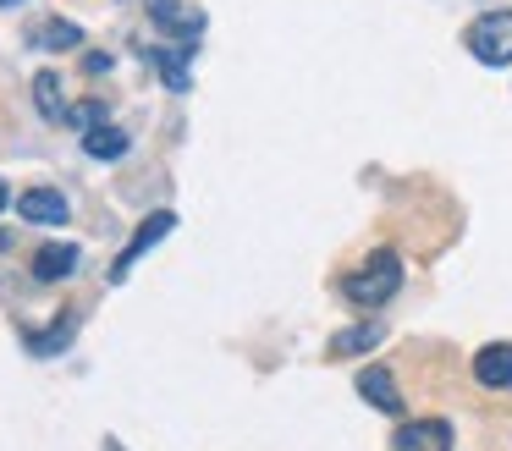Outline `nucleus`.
I'll return each instance as SVG.
<instances>
[{"instance_id": "ddd939ff", "label": "nucleus", "mask_w": 512, "mask_h": 451, "mask_svg": "<svg viewBox=\"0 0 512 451\" xmlns=\"http://www.w3.org/2000/svg\"><path fill=\"white\" fill-rule=\"evenodd\" d=\"M83 149H89L94 160H122V154H127V132L111 127V121H100V127L83 132Z\"/></svg>"}, {"instance_id": "a211bd4d", "label": "nucleus", "mask_w": 512, "mask_h": 451, "mask_svg": "<svg viewBox=\"0 0 512 451\" xmlns=\"http://www.w3.org/2000/svg\"><path fill=\"white\" fill-rule=\"evenodd\" d=\"M6 204H12V193H6V182H0V209H6Z\"/></svg>"}, {"instance_id": "9d476101", "label": "nucleus", "mask_w": 512, "mask_h": 451, "mask_svg": "<svg viewBox=\"0 0 512 451\" xmlns=\"http://www.w3.org/2000/svg\"><path fill=\"white\" fill-rule=\"evenodd\" d=\"M78 270V248L72 242H45L34 253V281H61V275Z\"/></svg>"}, {"instance_id": "f3484780", "label": "nucleus", "mask_w": 512, "mask_h": 451, "mask_svg": "<svg viewBox=\"0 0 512 451\" xmlns=\"http://www.w3.org/2000/svg\"><path fill=\"white\" fill-rule=\"evenodd\" d=\"M83 72H111V55H100V50L83 55Z\"/></svg>"}, {"instance_id": "f03ea898", "label": "nucleus", "mask_w": 512, "mask_h": 451, "mask_svg": "<svg viewBox=\"0 0 512 451\" xmlns=\"http://www.w3.org/2000/svg\"><path fill=\"white\" fill-rule=\"evenodd\" d=\"M463 44H468V55L485 61V66H512V11L501 6V11L474 17L468 33H463Z\"/></svg>"}, {"instance_id": "f8f14e48", "label": "nucleus", "mask_w": 512, "mask_h": 451, "mask_svg": "<svg viewBox=\"0 0 512 451\" xmlns=\"http://www.w3.org/2000/svg\"><path fill=\"white\" fill-rule=\"evenodd\" d=\"M28 39H34L39 50H78V44H83V28H78V22H67V17H50V22H39Z\"/></svg>"}, {"instance_id": "39448f33", "label": "nucleus", "mask_w": 512, "mask_h": 451, "mask_svg": "<svg viewBox=\"0 0 512 451\" xmlns=\"http://www.w3.org/2000/svg\"><path fill=\"white\" fill-rule=\"evenodd\" d=\"M391 451H452V424L446 418H408L391 435Z\"/></svg>"}, {"instance_id": "423d86ee", "label": "nucleus", "mask_w": 512, "mask_h": 451, "mask_svg": "<svg viewBox=\"0 0 512 451\" xmlns=\"http://www.w3.org/2000/svg\"><path fill=\"white\" fill-rule=\"evenodd\" d=\"M474 380L485 391H512V341H485L474 352Z\"/></svg>"}, {"instance_id": "dca6fc26", "label": "nucleus", "mask_w": 512, "mask_h": 451, "mask_svg": "<svg viewBox=\"0 0 512 451\" xmlns=\"http://www.w3.org/2000/svg\"><path fill=\"white\" fill-rule=\"evenodd\" d=\"M100 121H105V105H100V99H83V105L67 110V127H78V132L100 127Z\"/></svg>"}, {"instance_id": "4468645a", "label": "nucleus", "mask_w": 512, "mask_h": 451, "mask_svg": "<svg viewBox=\"0 0 512 451\" xmlns=\"http://www.w3.org/2000/svg\"><path fill=\"white\" fill-rule=\"evenodd\" d=\"M149 61L160 66V77H166V88H188L193 77H188V44H182V50H149Z\"/></svg>"}, {"instance_id": "1a4fd4ad", "label": "nucleus", "mask_w": 512, "mask_h": 451, "mask_svg": "<svg viewBox=\"0 0 512 451\" xmlns=\"http://www.w3.org/2000/svg\"><path fill=\"white\" fill-rule=\"evenodd\" d=\"M386 341V325L380 319H353L331 336V358H358V352H375Z\"/></svg>"}, {"instance_id": "f257e3e1", "label": "nucleus", "mask_w": 512, "mask_h": 451, "mask_svg": "<svg viewBox=\"0 0 512 451\" xmlns=\"http://www.w3.org/2000/svg\"><path fill=\"white\" fill-rule=\"evenodd\" d=\"M397 292H402V259L391 248H375L358 270L342 275V297L353 308H364V314H380Z\"/></svg>"}, {"instance_id": "9b49d317", "label": "nucleus", "mask_w": 512, "mask_h": 451, "mask_svg": "<svg viewBox=\"0 0 512 451\" xmlns=\"http://www.w3.org/2000/svg\"><path fill=\"white\" fill-rule=\"evenodd\" d=\"M34 105L45 121H56V127H67V94H61V72H39L34 77Z\"/></svg>"}, {"instance_id": "2eb2a0df", "label": "nucleus", "mask_w": 512, "mask_h": 451, "mask_svg": "<svg viewBox=\"0 0 512 451\" xmlns=\"http://www.w3.org/2000/svg\"><path fill=\"white\" fill-rule=\"evenodd\" d=\"M67 336H72V314H61L50 330H39V336H28V347H34V352H61V347H67Z\"/></svg>"}, {"instance_id": "6e6552de", "label": "nucleus", "mask_w": 512, "mask_h": 451, "mask_svg": "<svg viewBox=\"0 0 512 451\" xmlns=\"http://www.w3.org/2000/svg\"><path fill=\"white\" fill-rule=\"evenodd\" d=\"M358 396H364L369 407H380V413L402 418V391H397V380H391V369H380V363L358 369Z\"/></svg>"}, {"instance_id": "20e7f679", "label": "nucleus", "mask_w": 512, "mask_h": 451, "mask_svg": "<svg viewBox=\"0 0 512 451\" xmlns=\"http://www.w3.org/2000/svg\"><path fill=\"white\" fill-rule=\"evenodd\" d=\"M171 226H177V215H171V209H155V215H144V220H138V231H133V242H127V248H122V259H116L111 264V281H127V270H133V264L138 259H144V253L149 248H155V242L160 237H166V231Z\"/></svg>"}, {"instance_id": "7ed1b4c3", "label": "nucleus", "mask_w": 512, "mask_h": 451, "mask_svg": "<svg viewBox=\"0 0 512 451\" xmlns=\"http://www.w3.org/2000/svg\"><path fill=\"white\" fill-rule=\"evenodd\" d=\"M149 17H155V28L166 33V39H177V44H199V33H204V11L199 6H188V0H149Z\"/></svg>"}, {"instance_id": "0eeeda50", "label": "nucleus", "mask_w": 512, "mask_h": 451, "mask_svg": "<svg viewBox=\"0 0 512 451\" xmlns=\"http://www.w3.org/2000/svg\"><path fill=\"white\" fill-rule=\"evenodd\" d=\"M17 215L34 220V226H61V220L72 215V204L56 187H28V193H17Z\"/></svg>"}, {"instance_id": "6ab92c4d", "label": "nucleus", "mask_w": 512, "mask_h": 451, "mask_svg": "<svg viewBox=\"0 0 512 451\" xmlns=\"http://www.w3.org/2000/svg\"><path fill=\"white\" fill-rule=\"evenodd\" d=\"M0 6H17V0H0Z\"/></svg>"}]
</instances>
